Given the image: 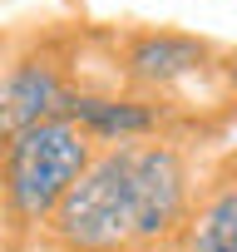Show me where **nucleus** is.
<instances>
[{"label":"nucleus","mask_w":237,"mask_h":252,"mask_svg":"<svg viewBox=\"0 0 237 252\" xmlns=\"http://www.w3.org/2000/svg\"><path fill=\"white\" fill-rule=\"evenodd\" d=\"M134 144H104L74 193L40 232V252H139V183Z\"/></svg>","instance_id":"nucleus-2"},{"label":"nucleus","mask_w":237,"mask_h":252,"mask_svg":"<svg viewBox=\"0 0 237 252\" xmlns=\"http://www.w3.org/2000/svg\"><path fill=\"white\" fill-rule=\"evenodd\" d=\"M79 89L74 74V50L69 40H10L5 55V79H0V124H5V139L25 134L35 124L50 119H69V99Z\"/></svg>","instance_id":"nucleus-3"},{"label":"nucleus","mask_w":237,"mask_h":252,"mask_svg":"<svg viewBox=\"0 0 237 252\" xmlns=\"http://www.w3.org/2000/svg\"><path fill=\"white\" fill-rule=\"evenodd\" d=\"M114 74L134 94L163 99L203 74H222V50L207 35H188L168 25H134L114 35Z\"/></svg>","instance_id":"nucleus-4"},{"label":"nucleus","mask_w":237,"mask_h":252,"mask_svg":"<svg viewBox=\"0 0 237 252\" xmlns=\"http://www.w3.org/2000/svg\"><path fill=\"white\" fill-rule=\"evenodd\" d=\"M217 79H222V89L237 99V50H222V74H217Z\"/></svg>","instance_id":"nucleus-7"},{"label":"nucleus","mask_w":237,"mask_h":252,"mask_svg":"<svg viewBox=\"0 0 237 252\" xmlns=\"http://www.w3.org/2000/svg\"><path fill=\"white\" fill-rule=\"evenodd\" d=\"M163 252H237V149L203 168L198 198Z\"/></svg>","instance_id":"nucleus-5"},{"label":"nucleus","mask_w":237,"mask_h":252,"mask_svg":"<svg viewBox=\"0 0 237 252\" xmlns=\"http://www.w3.org/2000/svg\"><path fill=\"white\" fill-rule=\"evenodd\" d=\"M99 139L79 129L74 119H50L25 134L5 139L0 154V213H5V242L10 252L35 247L59 203L74 193V183L99 158Z\"/></svg>","instance_id":"nucleus-1"},{"label":"nucleus","mask_w":237,"mask_h":252,"mask_svg":"<svg viewBox=\"0 0 237 252\" xmlns=\"http://www.w3.org/2000/svg\"><path fill=\"white\" fill-rule=\"evenodd\" d=\"M69 119L79 129H89L99 144H129V139H158V134H173V109L163 99H148V94H134V89H89L79 84L74 99H69Z\"/></svg>","instance_id":"nucleus-6"}]
</instances>
